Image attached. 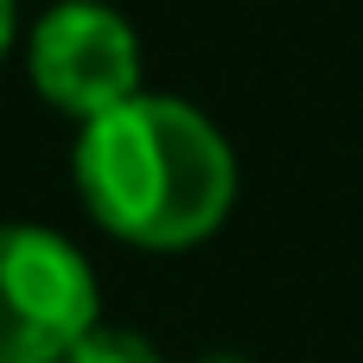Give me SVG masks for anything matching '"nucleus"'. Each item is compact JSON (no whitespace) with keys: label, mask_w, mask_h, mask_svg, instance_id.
Returning <instances> with one entry per match:
<instances>
[{"label":"nucleus","mask_w":363,"mask_h":363,"mask_svg":"<svg viewBox=\"0 0 363 363\" xmlns=\"http://www.w3.org/2000/svg\"><path fill=\"white\" fill-rule=\"evenodd\" d=\"M6 45H13V0H0V57H6Z\"/></svg>","instance_id":"5"},{"label":"nucleus","mask_w":363,"mask_h":363,"mask_svg":"<svg viewBox=\"0 0 363 363\" xmlns=\"http://www.w3.org/2000/svg\"><path fill=\"white\" fill-rule=\"evenodd\" d=\"M77 185L89 217L121 242L185 249L223 223L236 166L223 134L198 108L172 96H134L102 121H83Z\"/></svg>","instance_id":"1"},{"label":"nucleus","mask_w":363,"mask_h":363,"mask_svg":"<svg viewBox=\"0 0 363 363\" xmlns=\"http://www.w3.org/2000/svg\"><path fill=\"white\" fill-rule=\"evenodd\" d=\"M32 83L51 108L102 121L140 96V51L121 13L96 0H64L32 26Z\"/></svg>","instance_id":"3"},{"label":"nucleus","mask_w":363,"mask_h":363,"mask_svg":"<svg viewBox=\"0 0 363 363\" xmlns=\"http://www.w3.org/2000/svg\"><path fill=\"white\" fill-rule=\"evenodd\" d=\"M57 363H160V351H153L147 338L121 332V325H89Z\"/></svg>","instance_id":"4"},{"label":"nucleus","mask_w":363,"mask_h":363,"mask_svg":"<svg viewBox=\"0 0 363 363\" xmlns=\"http://www.w3.org/2000/svg\"><path fill=\"white\" fill-rule=\"evenodd\" d=\"M89 325V262L51 230L0 223V363H57Z\"/></svg>","instance_id":"2"}]
</instances>
